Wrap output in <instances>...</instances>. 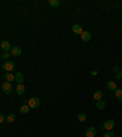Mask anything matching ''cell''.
Wrapping results in <instances>:
<instances>
[{
  "label": "cell",
  "instance_id": "24",
  "mask_svg": "<svg viewBox=\"0 0 122 137\" xmlns=\"http://www.w3.org/2000/svg\"><path fill=\"white\" fill-rule=\"evenodd\" d=\"M112 70H114V72H115V73H118V71H120V69H118V66H115V67H114Z\"/></svg>",
  "mask_w": 122,
  "mask_h": 137
},
{
  "label": "cell",
  "instance_id": "20",
  "mask_svg": "<svg viewBox=\"0 0 122 137\" xmlns=\"http://www.w3.org/2000/svg\"><path fill=\"white\" fill-rule=\"evenodd\" d=\"M6 121H7V122H14V121H15V115H14V114H10V115L6 118Z\"/></svg>",
  "mask_w": 122,
  "mask_h": 137
},
{
  "label": "cell",
  "instance_id": "15",
  "mask_svg": "<svg viewBox=\"0 0 122 137\" xmlns=\"http://www.w3.org/2000/svg\"><path fill=\"white\" fill-rule=\"evenodd\" d=\"M93 98H94L95 100H100V99L103 98V92H101V91H95L94 94H93Z\"/></svg>",
  "mask_w": 122,
  "mask_h": 137
},
{
  "label": "cell",
  "instance_id": "5",
  "mask_svg": "<svg viewBox=\"0 0 122 137\" xmlns=\"http://www.w3.org/2000/svg\"><path fill=\"white\" fill-rule=\"evenodd\" d=\"M1 49L4 50L5 53H9L10 50H11V44L9 40H3L1 42Z\"/></svg>",
  "mask_w": 122,
  "mask_h": 137
},
{
  "label": "cell",
  "instance_id": "12",
  "mask_svg": "<svg viewBox=\"0 0 122 137\" xmlns=\"http://www.w3.org/2000/svg\"><path fill=\"white\" fill-rule=\"evenodd\" d=\"M106 87H107V89H110V91H116L117 89L116 83L114 82V81H109V82L106 83Z\"/></svg>",
  "mask_w": 122,
  "mask_h": 137
},
{
  "label": "cell",
  "instance_id": "1",
  "mask_svg": "<svg viewBox=\"0 0 122 137\" xmlns=\"http://www.w3.org/2000/svg\"><path fill=\"white\" fill-rule=\"evenodd\" d=\"M3 71H6V72H11L14 69H15V64H14V61H9L6 60L4 64H3Z\"/></svg>",
  "mask_w": 122,
  "mask_h": 137
},
{
  "label": "cell",
  "instance_id": "2",
  "mask_svg": "<svg viewBox=\"0 0 122 137\" xmlns=\"http://www.w3.org/2000/svg\"><path fill=\"white\" fill-rule=\"evenodd\" d=\"M28 105H29V108H32V109L38 108L39 105H40V99H39L38 97H33V98H31L28 100Z\"/></svg>",
  "mask_w": 122,
  "mask_h": 137
},
{
  "label": "cell",
  "instance_id": "16",
  "mask_svg": "<svg viewBox=\"0 0 122 137\" xmlns=\"http://www.w3.org/2000/svg\"><path fill=\"white\" fill-rule=\"evenodd\" d=\"M105 102L103 100V99H100V100H96V108L98 109H104L105 108Z\"/></svg>",
  "mask_w": 122,
  "mask_h": 137
},
{
  "label": "cell",
  "instance_id": "8",
  "mask_svg": "<svg viewBox=\"0 0 122 137\" xmlns=\"http://www.w3.org/2000/svg\"><path fill=\"white\" fill-rule=\"evenodd\" d=\"M10 53H11L12 55H15V56H18V55L22 54V49L20 48V47H12L11 50H10Z\"/></svg>",
  "mask_w": 122,
  "mask_h": 137
},
{
  "label": "cell",
  "instance_id": "10",
  "mask_svg": "<svg viewBox=\"0 0 122 137\" xmlns=\"http://www.w3.org/2000/svg\"><path fill=\"white\" fill-rule=\"evenodd\" d=\"M25 92H26V88H25V86H23V85H17V87H16V93L18 94V96H22Z\"/></svg>",
  "mask_w": 122,
  "mask_h": 137
},
{
  "label": "cell",
  "instance_id": "7",
  "mask_svg": "<svg viewBox=\"0 0 122 137\" xmlns=\"http://www.w3.org/2000/svg\"><path fill=\"white\" fill-rule=\"evenodd\" d=\"M96 135V129L95 127H88L86 131V136L87 137H95Z\"/></svg>",
  "mask_w": 122,
  "mask_h": 137
},
{
  "label": "cell",
  "instance_id": "21",
  "mask_svg": "<svg viewBox=\"0 0 122 137\" xmlns=\"http://www.w3.org/2000/svg\"><path fill=\"white\" fill-rule=\"evenodd\" d=\"M103 137H115V135H114L111 131H107V132H105V133L103 135Z\"/></svg>",
  "mask_w": 122,
  "mask_h": 137
},
{
  "label": "cell",
  "instance_id": "14",
  "mask_svg": "<svg viewBox=\"0 0 122 137\" xmlns=\"http://www.w3.org/2000/svg\"><path fill=\"white\" fill-rule=\"evenodd\" d=\"M29 109H31V108H29V105L23 104L22 107L20 108V113H21V114H27L28 111H29Z\"/></svg>",
  "mask_w": 122,
  "mask_h": 137
},
{
  "label": "cell",
  "instance_id": "3",
  "mask_svg": "<svg viewBox=\"0 0 122 137\" xmlns=\"http://www.w3.org/2000/svg\"><path fill=\"white\" fill-rule=\"evenodd\" d=\"M12 85L11 82H4L3 83V86H1V89H3V92L6 94H10L12 92Z\"/></svg>",
  "mask_w": 122,
  "mask_h": 137
},
{
  "label": "cell",
  "instance_id": "17",
  "mask_svg": "<svg viewBox=\"0 0 122 137\" xmlns=\"http://www.w3.org/2000/svg\"><path fill=\"white\" fill-rule=\"evenodd\" d=\"M115 96H116V98L118 100L122 102V88H117L116 91H115Z\"/></svg>",
  "mask_w": 122,
  "mask_h": 137
},
{
  "label": "cell",
  "instance_id": "25",
  "mask_svg": "<svg viewBox=\"0 0 122 137\" xmlns=\"http://www.w3.org/2000/svg\"><path fill=\"white\" fill-rule=\"evenodd\" d=\"M120 76H121V78H122V70H121V72H120Z\"/></svg>",
  "mask_w": 122,
  "mask_h": 137
},
{
  "label": "cell",
  "instance_id": "11",
  "mask_svg": "<svg viewBox=\"0 0 122 137\" xmlns=\"http://www.w3.org/2000/svg\"><path fill=\"white\" fill-rule=\"evenodd\" d=\"M72 31L76 33V34H82V33H83V29H82V27H81L79 25H73Z\"/></svg>",
  "mask_w": 122,
  "mask_h": 137
},
{
  "label": "cell",
  "instance_id": "18",
  "mask_svg": "<svg viewBox=\"0 0 122 137\" xmlns=\"http://www.w3.org/2000/svg\"><path fill=\"white\" fill-rule=\"evenodd\" d=\"M60 0H49V5L53 7H57V6H60Z\"/></svg>",
  "mask_w": 122,
  "mask_h": 137
},
{
  "label": "cell",
  "instance_id": "6",
  "mask_svg": "<svg viewBox=\"0 0 122 137\" xmlns=\"http://www.w3.org/2000/svg\"><path fill=\"white\" fill-rule=\"evenodd\" d=\"M81 39H82L83 42H89V40L92 39V34H90V32H88V31H83V33L81 34Z\"/></svg>",
  "mask_w": 122,
  "mask_h": 137
},
{
  "label": "cell",
  "instance_id": "23",
  "mask_svg": "<svg viewBox=\"0 0 122 137\" xmlns=\"http://www.w3.org/2000/svg\"><path fill=\"white\" fill-rule=\"evenodd\" d=\"M4 121H6V118H5L4 115H3L1 113H0V124H3Z\"/></svg>",
  "mask_w": 122,
  "mask_h": 137
},
{
  "label": "cell",
  "instance_id": "19",
  "mask_svg": "<svg viewBox=\"0 0 122 137\" xmlns=\"http://www.w3.org/2000/svg\"><path fill=\"white\" fill-rule=\"evenodd\" d=\"M77 119H78V121H86V120H87V114L81 113V114H78Z\"/></svg>",
  "mask_w": 122,
  "mask_h": 137
},
{
  "label": "cell",
  "instance_id": "13",
  "mask_svg": "<svg viewBox=\"0 0 122 137\" xmlns=\"http://www.w3.org/2000/svg\"><path fill=\"white\" fill-rule=\"evenodd\" d=\"M5 78H6V82H12V81H15V75H12L11 72H6Z\"/></svg>",
  "mask_w": 122,
  "mask_h": 137
},
{
  "label": "cell",
  "instance_id": "9",
  "mask_svg": "<svg viewBox=\"0 0 122 137\" xmlns=\"http://www.w3.org/2000/svg\"><path fill=\"white\" fill-rule=\"evenodd\" d=\"M15 81H16L18 85H23V81H25V77L21 72H17L16 75H15Z\"/></svg>",
  "mask_w": 122,
  "mask_h": 137
},
{
  "label": "cell",
  "instance_id": "4",
  "mask_svg": "<svg viewBox=\"0 0 122 137\" xmlns=\"http://www.w3.org/2000/svg\"><path fill=\"white\" fill-rule=\"evenodd\" d=\"M103 127H104L105 130H107V131H111V130L115 127V121L114 120H106L105 122H104Z\"/></svg>",
  "mask_w": 122,
  "mask_h": 137
},
{
  "label": "cell",
  "instance_id": "22",
  "mask_svg": "<svg viewBox=\"0 0 122 137\" xmlns=\"http://www.w3.org/2000/svg\"><path fill=\"white\" fill-rule=\"evenodd\" d=\"M9 58H10V53H4V54H1V59H4V60L9 59Z\"/></svg>",
  "mask_w": 122,
  "mask_h": 137
}]
</instances>
